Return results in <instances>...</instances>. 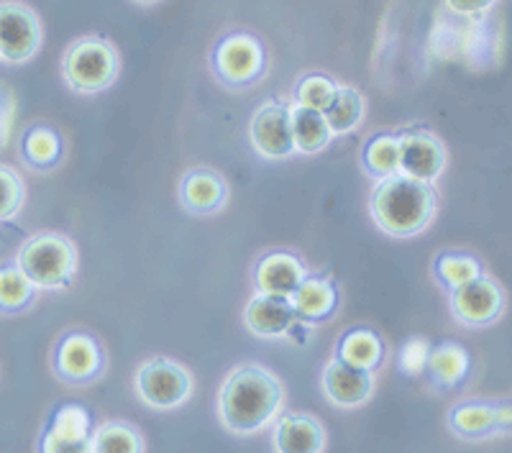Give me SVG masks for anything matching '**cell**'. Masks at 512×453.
I'll list each match as a JSON object with an SVG mask.
<instances>
[{
	"mask_svg": "<svg viewBox=\"0 0 512 453\" xmlns=\"http://www.w3.org/2000/svg\"><path fill=\"white\" fill-rule=\"evenodd\" d=\"M44 41V29L34 8L18 0H0V59L26 64L36 57Z\"/></svg>",
	"mask_w": 512,
	"mask_h": 453,
	"instance_id": "obj_7",
	"label": "cell"
},
{
	"mask_svg": "<svg viewBox=\"0 0 512 453\" xmlns=\"http://www.w3.org/2000/svg\"><path fill=\"white\" fill-rule=\"evenodd\" d=\"M182 208L192 215H216L228 203V182L216 169L195 167L185 172L177 187Z\"/></svg>",
	"mask_w": 512,
	"mask_h": 453,
	"instance_id": "obj_15",
	"label": "cell"
},
{
	"mask_svg": "<svg viewBox=\"0 0 512 453\" xmlns=\"http://www.w3.org/2000/svg\"><path fill=\"white\" fill-rule=\"evenodd\" d=\"M134 390L146 407L169 413L190 400L195 382L185 364L169 359V356H154L136 369Z\"/></svg>",
	"mask_w": 512,
	"mask_h": 453,
	"instance_id": "obj_5",
	"label": "cell"
},
{
	"mask_svg": "<svg viewBox=\"0 0 512 453\" xmlns=\"http://www.w3.org/2000/svg\"><path fill=\"white\" fill-rule=\"evenodd\" d=\"M297 323L300 318L292 308L290 297L264 295V292L254 290V295L244 305V326L256 338H267V341L287 338L295 331Z\"/></svg>",
	"mask_w": 512,
	"mask_h": 453,
	"instance_id": "obj_14",
	"label": "cell"
},
{
	"mask_svg": "<svg viewBox=\"0 0 512 453\" xmlns=\"http://www.w3.org/2000/svg\"><path fill=\"white\" fill-rule=\"evenodd\" d=\"M497 0H446L448 11H454L456 16H479V13L489 11Z\"/></svg>",
	"mask_w": 512,
	"mask_h": 453,
	"instance_id": "obj_33",
	"label": "cell"
},
{
	"mask_svg": "<svg viewBox=\"0 0 512 453\" xmlns=\"http://www.w3.org/2000/svg\"><path fill=\"white\" fill-rule=\"evenodd\" d=\"M292 308H295L300 323L318 326L331 318L338 308L336 287L323 277H305L295 292L290 295Z\"/></svg>",
	"mask_w": 512,
	"mask_h": 453,
	"instance_id": "obj_18",
	"label": "cell"
},
{
	"mask_svg": "<svg viewBox=\"0 0 512 453\" xmlns=\"http://www.w3.org/2000/svg\"><path fill=\"white\" fill-rule=\"evenodd\" d=\"M305 277L308 269L290 251H269L254 267V287L264 295L290 297Z\"/></svg>",
	"mask_w": 512,
	"mask_h": 453,
	"instance_id": "obj_17",
	"label": "cell"
},
{
	"mask_svg": "<svg viewBox=\"0 0 512 453\" xmlns=\"http://www.w3.org/2000/svg\"><path fill=\"white\" fill-rule=\"evenodd\" d=\"M39 453H93V448H90V438L67 441V438L54 436L52 430L44 428L39 438Z\"/></svg>",
	"mask_w": 512,
	"mask_h": 453,
	"instance_id": "obj_32",
	"label": "cell"
},
{
	"mask_svg": "<svg viewBox=\"0 0 512 453\" xmlns=\"http://www.w3.org/2000/svg\"><path fill=\"white\" fill-rule=\"evenodd\" d=\"M338 82L333 77L326 75H305L297 80L295 95H292V103L305 105V108H313V111H326L331 105L333 95H336Z\"/></svg>",
	"mask_w": 512,
	"mask_h": 453,
	"instance_id": "obj_29",
	"label": "cell"
},
{
	"mask_svg": "<svg viewBox=\"0 0 512 453\" xmlns=\"http://www.w3.org/2000/svg\"><path fill=\"white\" fill-rule=\"evenodd\" d=\"M285 384L262 364L233 366L218 390V420L233 436H256L280 418Z\"/></svg>",
	"mask_w": 512,
	"mask_h": 453,
	"instance_id": "obj_1",
	"label": "cell"
},
{
	"mask_svg": "<svg viewBox=\"0 0 512 453\" xmlns=\"http://www.w3.org/2000/svg\"><path fill=\"white\" fill-rule=\"evenodd\" d=\"M320 387H323V395L331 405L341 407V410H356V407H364L374 397L377 377H374V372L351 366L338 359V356H333L323 366Z\"/></svg>",
	"mask_w": 512,
	"mask_h": 453,
	"instance_id": "obj_13",
	"label": "cell"
},
{
	"mask_svg": "<svg viewBox=\"0 0 512 453\" xmlns=\"http://www.w3.org/2000/svg\"><path fill=\"white\" fill-rule=\"evenodd\" d=\"M436 213L438 195L433 185L405 175L379 180L369 195V215L374 226L392 239H415L425 228H431Z\"/></svg>",
	"mask_w": 512,
	"mask_h": 453,
	"instance_id": "obj_2",
	"label": "cell"
},
{
	"mask_svg": "<svg viewBox=\"0 0 512 453\" xmlns=\"http://www.w3.org/2000/svg\"><path fill=\"white\" fill-rule=\"evenodd\" d=\"M16 267L34 290H67L77 274V246L62 233H36L18 249Z\"/></svg>",
	"mask_w": 512,
	"mask_h": 453,
	"instance_id": "obj_3",
	"label": "cell"
},
{
	"mask_svg": "<svg viewBox=\"0 0 512 453\" xmlns=\"http://www.w3.org/2000/svg\"><path fill=\"white\" fill-rule=\"evenodd\" d=\"M136 3H141V6H154V3H159V0H136Z\"/></svg>",
	"mask_w": 512,
	"mask_h": 453,
	"instance_id": "obj_35",
	"label": "cell"
},
{
	"mask_svg": "<svg viewBox=\"0 0 512 453\" xmlns=\"http://www.w3.org/2000/svg\"><path fill=\"white\" fill-rule=\"evenodd\" d=\"M26 203V185L13 167L0 164V223L11 221Z\"/></svg>",
	"mask_w": 512,
	"mask_h": 453,
	"instance_id": "obj_30",
	"label": "cell"
},
{
	"mask_svg": "<svg viewBox=\"0 0 512 453\" xmlns=\"http://www.w3.org/2000/svg\"><path fill=\"white\" fill-rule=\"evenodd\" d=\"M361 167L377 182L400 175V144H397V136L379 134L369 139L364 151H361Z\"/></svg>",
	"mask_w": 512,
	"mask_h": 453,
	"instance_id": "obj_23",
	"label": "cell"
},
{
	"mask_svg": "<svg viewBox=\"0 0 512 453\" xmlns=\"http://www.w3.org/2000/svg\"><path fill=\"white\" fill-rule=\"evenodd\" d=\"M397 144H400V175L425 182V185H436L448 159L441 139L431 131L413 128V131L397 134Z\"/></svg>",
	"mask_w": 512,
	"mask_h": 453,
	"instance_id": "obj_11",
	"label": "cell"
},
{
	"mask_svg": "<svg viewBox=\"0 0 512 453\" xmlns=\"http://www.w3.org/2000/svg\"><path fill=\"white\" fill-rule=\"evenodd\" d=\"M425 374L431 377V382L441 390H451L461 379L469 374V354L461 343L443 341L438 346H431L428 354V364H425Z\"/></svg>",
	"mask_w": 512,
	"mask_h": 453,
	"instance_id": "obj_20",
	"label": "cell"
},
{
	"mask_svg": "<svg viewBox=\"0 0 512 453\" xmlns=\"http://www.w3.org/2000/svg\"><path fill=\"white\" fill-rule=\"evenodd\" d=\"M364 111H367L364 95L354 85H338L336 95H333L331 105L323 111V116H326L333 136H346L359 128V123L364 121Z\"/></svg>",
	"mask_w": 512,
	"mask_h": 453,
	"instance_id": "obj_21",
	"label": "cell"
},
{
	"mask_svg": "<svg viewBox=\"0 0 512 453\" xmlns=\"http://www.w3.org/2000/svg\"><path fill=\"white\" fill-rule=\"evenodd\" d=\"M428 354H431V343L425 338H410L402 343L400 356H397V366L402 374L408 377H420L425 374V364H428Z\"/></svg>",
	"mask_w": 512,
	"mask_h": 453,
	"instance_id": "obj_31",
	"label": "cell"
},
{
	"mask_svg": "<svg viewBox=\"0 0 512 453\" xmlns=\"http://www.w3.org/2000/svg\"><path fill=\"white\" fill-rule=\"evenodd\" d=\"M505 290L489 274L448 292V308L461 326L489 328L505 315Z\"/></svg>",
	"mask_w": 512,
	"mask_h": 453,
	"instance_id": "obj_8",
	"label": "cell"
},
{
	"mask_svg": "<svg viewBox=\"0 0 512 453\" xmlns=\"http://www.w3.org/2000/svg\"><path fill=\"white\" fill-rule=\"evenodd\" d=\"M36 292L16 262L0 267V313H24L34 305Z\"/></svg>",
	"mask_w": 512,
	"mask_h": 453,
	"instance_id": "obj_27",
	"label": "cell"
},
{
	"mask_svg": "<svg viewBox=\"0 0 512 453\" xmlns=\"http://www.w3.org/2000/svg\"><path fill=\"white\" fill-rule=\"evenodd\" d=\"M13 118V95L6 88H0V149L6 146L8 134H11Z\"/></svg>",
	"mask_w": 512,
	"mask_h": 453,
	"instance_id": "obj_34",
	"label": "cell"
},
{
	"mask_svg": "<svg viewBox=\"0 0 512 453\" xmlns=\"http://www.w3.org/2000/svg\"><path fill=\"white\" fill-rule=\"evenodd\" d=\"M272 446L277 453H323L326 428L308 413L280 415L274 420Z\"/></svg>",
	"mask_w": 512,
	"mask_h": 453,
	"instance_id": "obj_16",
	"label": "cell"
},
{
	"mask_svg": "<svg viewBox=\"0 0 512 453\" xmlns=\"http://www.w3.org/2000/svg\"><path fill=\"white\" fill-rule=\"evenodd\" d=\"M121 59L116 47L103 36H80L62 57V77L67 88L80 95H95L116 82Z\"/></svg>",
	"mask_w": 512,
	"mask_h": 453,
	"instance_id": "obj_4",
	"label": "cell"
},
{
	"mask_svg": "<svg viewBox=\"0 0 512 453\" xmlns=\"http://www.w3.org/2000/svg\"><path fill=\"white\" fill-rule=\"evenodd\" d=\"M433 274L451 292L466 282H472V279L482 277L484 269L477 256L466 254V251H441L433 262Z\"/></svg>",
	"mask_w": 512,
	"mask_h": 453,
	"instance_id": "obj_25",
	"label": "cell"
},
{
	"mask_svg": "<svg viewBox=\"0 0 512 453\" xmlns=\"http://www.w3.org/2000/svg\"><path fill=\"white\" fill-rule=\"evenodd\" d=\"M90 448L93 453H144V438L131 423L111 420L93 428Z\"/></svg>",
	"mask_w": 512,
	"mask_h": 453,
	"instance_id": "obj_24",
	"label": "cell"
},
{
	"mask_svg": "<svg viewBox=\"0 0 512 453\" xmlns=\"http://www.w3.org/2000/svg\"><path fill=\"white\" fill-rule=\"evenodd\" d=\"M47 430H52L54 436L67 438V441H82V438L93 436V420H90V413L85 407L70 402L52 415Z\"/></svg>",
	"mask_w": 512,
	"mask_h": 453,
	"instance_id": "obj_28",
	"label": "cell"
},
{
	"mask_svg": "<svg viewBox=\"0 0 512 453\" xmlns=\"http://www.w3.org/2000/svg\"><path fill=\"white\" fill-rule=\"evenodd\" d=\"M249 141L259 157L280 162L295 154L290 128V103L280 98L264 100L249 121Z\"/></svg>",
	"mask_w": 512,
	"mask_h": 453,
	"instance_id": "obj_10",
	"label": "cell"
},
{
	"mask_svg": "<svg viewBox=\"0 0 512 453\" xmlns=\"http://www.w3.org/2000/svg\"><path fill=\"white\" fill-rule=\"evenodd\" d=\"M21 157L34 169H52L62 157V141L49 126H31L21 141Z\"/></svg>",
	"mask_w": 512,
	"mask_h": 453,
	"instance_id": "obj_26",
	"label": "cell"
},
{
	"mask_svg": "<svg viewBox=\"0 0 512 453\" xmlns=\"http://www.w3.org/2000/svg\"><path fill=\"white\" fill-rule=\"evenodd\" d=\"M54 377L72 387H85L105 372V351L88 331H64L52 351Z\"/></svg>",
	"mask_w": 512,
	"mask_h": 453,
	"instance_id": "obj_6",
	"label": "cell"
},
{
	"mask_svg": "<svg viewBox=\"0 0 512 453\" xmlns=\"http://www.w3.org/2000/svg\"><path fill=\"white\" fill-rule=\"evenodd\" d=\"M290 128L295 154H320L333 141L326 116L305 105L290 103Z\"/></svg>",
	"mask_w": 512,
	"mask_h": 453,
	"instance_id": "obj_19",
	"label": "cell"
},
{
	"mask_svg": "<svg viewBox=\"0 0 512 453\" xmlns=\"http://www.w3.org/2000/svg\"><path fill=\"white\" fill-rule=\"evenodd\" d=\"M336 356L341 361H346V364L374 372L384 359V343L369 328H354V331H349L338 341Z\"/></svg>",
	"mask_w": 512,
	"mask_h": 453,
	"instance_id": "obj_22",
	"label": "cell"
},
{
	"mask_svg": "<svg viewBox=\"0 0 512 453\" xmlns=\"http://www.w3.org/2000/svg\"><path fill=\"white\" fill-rule=\"evenodd\" d=\"M213 72L218 80L244 88L262 77L264 72V47L262 41L251 34H228L213 49Z\"/></svg>",
	"mask_w": 512,
	"mask_h": 453,
	"instance_id": "obj_9",
	"label": "cell"
},
{
	"mask_svg": "<svg viewBox=\"0 0 512 453\" xmlns=\"http://www.w3.org/2000/svg\"><path fill=\"white\" fill-rule=\"evenodd\" d=\"M510 423L512 407L507 402H461L448 413V428L464 441H487L492 436H505Z\"/></svg>",
	"mask_w": 512,
	"mask_h": 453,
	"instance_id": "obj_12",
	"label": "cell"
}]
</instances>
